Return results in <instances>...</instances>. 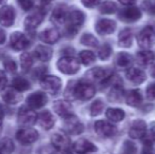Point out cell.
I'll return each mask as SVG.
<instances>
[{"instance_id":"5bb4252c","label":"cell","mask_w":155,"mask_h":154,"mask_svg":"<svg viewBox=\"0 0 155 154\" xmlns=\"http://www.w3.org/2000/svg\"><path fill=\"white\" fill-rule=\"evenodd\" d=\"M27 106L32 108L33 110L41 109L48 103V96L42 91H36L27 97Z\"/></svg>"},{"instance_id":"cb8c5ba5","label":"cell","mask_w":155,"mask_h":154,"mask_svg":"<svg viewBox=\"0 0 155 154\" xmlns=\"http://www.w3.org/2000/svg\"><path fill=\"white\" fill-rule=\"evenodd\" d=\"M37 123L43 130H51L55 125V117L48 110L40 112L37 117Z\"/></svg>"},{"instance_id":"11a10c76","label":"cell","mask_w":155,"mask_h":154,"mask_svg":"<svg viewBox=\"0 0 155 154\" xmlns=\"http://www.w3.org/2000/svg\"><path fill=\"white\" fill-rule=\"evenodd\" d=\"M150 73H151V76L155 78V64H154L153 67H152V69H151V71H150Z\"/></svg>"},{"instance_id":"30bf717a","label":"cell","mask_w":155,"mask_h":154,"mask_svg":"<svg viewBox=\"0 0 155 154\" xmlns=\"http://www.w3.org/2000/svg\"><path fill=\"white\" fill-rule=\"evenodd\" d=\"M143 14L141 11L136 6H128V8H121L118 12V18L126 23L136 22L141 18Z\"/></svg>"},{"instance_id":"836d02e7","label":"cell","mask_w":155,"mask_h":154,"mask_svg":"<svg viewBox=\"0 0 155 154\" xmlns=\"http://www.w3.org/2000/svg\"><path fill=\"white\" fill-rule=\"evenodd\" d=\"M143 146L153 147L155 143V123H152L150 125L145 137L143 138Z\"/></svg>"},{"instance_id":"f1b7e54d","label":"cell","mask_w":155,"mask_h":154,"mask_svg":"<svg viewBox=\"0 0 155 154\" xmlns=\"http://www.w3.org/2000/svg\"><path fill=\"white\" fill-rule=\"evenodd\" d=\"M136 60L140 66H149L153 64L155 60V54L150 50H143L139 51L136 54Z\"/></svg>"},{"instance_id":"603a6c76","label":"cell","mask_w":155,"mask_h":154,"mask_svg":"<svg viewBox=\"0 0 155 154\" xmlns=\"http://www.w3.org/2000/svg\"><path fill=\"white\" fill-rule=\"evenodd\" d=\"M43 18H45V13L42 11L32 13L25 19V28L28 31H33L37 29V27L43 21Z\"/></svg>"},{"instance_id":"6f0895ef","label":"cell","mask_w":155,"mask_h":154,"mask_svg":"<svg viewBox=\"0 0 155 154\" xmlns=\"http://www.w3.org/2000/svg\"><path fill=\"white\" fill-rule=\"evenodd\" d=\"M1 116H2V108L0 107V118H1Z\"/></svg>"},{"instance_id":"7a4b0ae2","label":"cell","mask_w":155,"mask_h":154,"mask_svg":"<svg viewBox=\"0 0 155 154\" xmlns=\"http://www.w3.org/2000/svg\"><path fill=\"white\" fill-rule=\"evenodd\" d=\"M57 69L65 75H74L79 71L80 62L73 56H63L57 61Z\"/></svg>"},{"instance_id":"f5cc1de1","label":"cell","mask_w":155,"mask_h":154,"mask_svg":"<svg viewBox=\"0 0 155 154\" xmlns=\"http://www.w3.org/2000/svg\"><path fill=\"white\" fill-rule=\"evenodd\" d=\"M5 39H6L5 32L2 29H0V44H3V43L5 42Z\"/></svg>"},{"instance_id":"7402d4cb","label":"cell","mask_w":155,"mask_h":154,"mask_svg":"<svg viewBox=\"0 0 155 154\" xmlns=\"http://www.w3.org/2000/svg\"><path fill=\"white\" fill-rule=\"evenodd\" d=\"M60 38V33L56 28H48L39 34V39L48 44H54Z\"/></svg>"},{"instance_id":"9c48e42d","label":"cell","mask_w":155,"mask_h":154,"mask_svg":"<svg viewBox=\"0 0 155 154\" xmlns=\"http://www.w3.org/2000/svg\"><path fill=\"white\" fill-rule=\"evenodd\" d=\"M39 137L38 132L35 129H33L32 127L29 128H21L20 130H18L16 133V139L20 143L21 145H28L34 144Z\"/></svg>"},{"instance_id":"74e56055","label":"cell","mask_w":155,"mask_h":154,"mask_svg":"<svg viewBox=\"0 0 155 154\" xmlns=\"http://www.w3.org/2000/svg\"><path fill=\"white\" fill-rule=\"evenodd\" d=\"M79 60L84 66H90L95 61V54L92 51H88V50L81 51L79 53Z\"/></svg>"},{"instance_id":"4fadbf2b","label":"cell","mask_w":155,"mask_h":154,"mask_svg":"<svg viewBox=\"0 0 155 154\" xmlns=\"http://www.w3.org/2000/svg\"><path fill=\"white\" fill-rule=\"evenodd\" d=\"M10 45L15 51H25L30 45V40L22 32L16 31L11 34Z\"/></svg>"},{"instance_id":"db71d44e","label":"cell","mask_w":155,"mask_h":154,"mask_svg":"<svg viewBox=\"0 0 155 154\" xmlns=\"http://www.w3.org/2000/svg\"><path fill=\"white\" fill-rule=\"evenodd\" d=\"M61 154H73V152H72L71 148H69V149H65V150L61 151Z\"/></svg>"},{"instance_id":"91938a15","label":"cell","mask_w":155,"mask_h":154,"mask_svg":"<svg viewBox=\"0 0 155 154\" xmlns=\"http://www.w3.org/2000/svg\"><path fill=\"white\" fill-rule=\"evenodd\" d=\"M0 154H1V153H0Z\"/></svg>"},{"instance_id":"484cf974","label":"cell","mask_w":155,"mask_h":154,"mask_svg":"<svg viewBox=\"0 0 155 154\" xmlns=\"http://www.w3.org/2000/svg\"><path fill=\"white\" fill-rule=\"evenodd\" d=\"M126 76L127 79L129 81H131L132 84H140L147 79V75L146 73L143 72V70L140 69H137V68H131L127 71L126 73Z\"/></svg>"},{"instance_id":"b9f144b4","label":"cell","mask_w":155,"mask_h":154,"mask_svg":"<svg viewBox=\"0 0 155 154\" xmlns=\"http://www.w3.org/2000/svg\"><path fill=\"white\" fill-rule=\"evenodd\" d=\"M75 86H76V81H73V80L68 84V87L64 91V97L68 100L75 99Z\"/></svg>"},{"instance_id":"d590c367","label":"cell","mask_w":155,"mask_h":154,"mask_svg":"<svg viewBox=\"0 0 155 154\" xmlns=\"http://www.w3.org/2000/svg\"><path fill=\"white\" fill-rule=\"evenodd\" d=\"M117 11V5L115 2L111 0H106L101 2L99 5V12L101 14H113Z\"/></svg>"},{"instance_id":"f546056e","label":"cell","mask_w":155,"mask_h":154,"mask_svg":"<svg viewBox=\"0 0 155 154\" xmlns=\"http://www.w3.org/2000/svg\"><path fill=\"white\" fill-rule=\"evenodd\" d=\"M106 116L112 123H119V121L124 120L126 113H124V110L118 109V108H110V109L107 110Z\"/></svg>"},{"instance_id":"8992f818","label":"cell","mask_w":155,"mask_h":154,"mask_svg":"<svg viewBox=\"0 0 155 154\" xmlns=\"http://www.w3.org/2000/svg\"><path fill=\"white\" fill-rule=\"evenodd\" d=\"M40 86L47 93L51 95H56L60 91L62 81L59 77L54 75H45L40 80Z\"/></svg>"},{"instance_id":"680465c9","label":"cell","mask_w":155,"mask_h":154,"mask_svg":"<svg viewBox=\"0 0 155 154\" xmlns=\"http://www.w3.org/2000/svg\"><path fill=\"white\" fill-rule=\"evenodd\" d=\"M3 1H5V0H0V3H2Z\"/></svg>"},{"instance_id":"3957f363","label":"cell","mask_w":155,"mask_h":154,"mask_svg":"<svg viewBox=\"0 0 155 154\" xmlns=\"http://www.w3.org/2000/svg\"><path fill=\"white\" fill-rule=\"evenodd\" d=\"M86 15L80 10H73L69 12L67 21V32L70 35H75L79 28L84 23Z\"/></svg>"},{"instance_id":"d4e9b609","label":"cell","mask_w":155,"mask_h":154,"mask_svg":"<svg viewBox=\"0 0 155 154\" xmlns=\"http://www.w3.org/2000/svg\"><path fill=\"white\" fill-rule=\"evenodd\" d=\"M133 64V57L126 52H120L115 58V66L118 70L128 71Z\"/></svg>"},{"instance_id":"7bdbcfd3","label":"cell","mask_w":155,"mask_h":154,"mask_svg":"<svg viewBox=\"0 0 155 154\" xmlns=\"http://www.w3.org/2000/svg\"><path fill=\"white\" fill-rule=\"evenodd\" d=\"M137 147L130 140H126L123 146V154H136Z\"/></svg>"},{"instance_id":"5b68a950","label":"cell","mask_w":155,"mask_h":154,"mask_svg":"<svg viewBox=\"0 0 155 154\" xmlns=\"http://www.w3.org/2000/svg\"><path fill=\"white\" fill-rule=\"evenodd\" d=\"M137 43L140 48L147 50L155 45V30L152 27H145L137 35Z\"/></svg>"},{"instance_id":"4316f807","label":"cell","mask_w":155,"mask_h":154,"mask_svg":"<svg viewBox=\"0 0 155 154\" xmlns=\"http://www.w3.org/2000/svg\"><path fill=\"white\" fill-rule=\"evenodd\" d=\"M33 56L40 61H50L53 56V50L48 45H37L33 52Z\"/></svg>"},{"instance_id":"f6af8a7d","label":"cell","mask_w":155,"mask_h":154,"mask_svg":"<svg viewBox=\"0 0 155 154\" xmlns=\"http://www.w3.org/2000/svg\"><path fill=\"white\" fill-rule=\"evenodd\" d=\"M3 67H4V69L8 71V72H10V73L16 72L17 64H16V62H15L13 59H5V60H4Z\"/></svg>"},{"instance_id":"ac0fdd59","label":"cell","mask_w":155,"mask_h":154,"mask_svg":"<svg viewBox=\"0 0 155 154\" xmlns=\"http://www.w3.org/2000/svg\"><path fill=\"white\" fill-rule=\"evenodd\" d=\"M15 10L11 5H4L0 8V25L2 27H12L15 22Z\"/></svg>"},{"instance_id":"9a60e30c","label":"cell","mask_w":155,"mask_h":154,"mask_svg":"<svg viewBox=\"0 0 155 154\" xmlns=\"http://www.w3.org/2000/svg\"><path fill=\"white\" fill-rule=\"evenodd\" d=\"M148 131L147 123L143 119H136L130 126L129 129V136L133 139H143Z\"/></svg>"},{"instance_id":"ab89813d","label":"cell","mask_w":155,"mask_h":154,"mask_svg":"<svg viewBox=\"0 0 155 154\" xmlns=\"http://www.w3.org/2000/svg\"><path fill=\"white\" fill-rule=\"evenodd\" d=\"M104 103H102L100 99H97V100H95L94 103L91 105L90 107V114L91 116L95 117V116H98L100 115V114L102 113V111H104Z\"/></svg>"},{"instance_id":"1f68e13d","label":"cell","mask_w":155,"mask_h":154,"mask_svg":"<svg viewBox=\"0 0 155 154\" xmlns=\"http://www.w3.org/2000/svg\"><path fill=\"white\" fill-rule=\"evenodd\" d=\"M12 87L19 92H25L31 88V84L27 78L22 76H16L12 81Z\"/></svg>"},{"instance_id":"8fae6325","label":"cell","mask_w":155,"mask_h":154,"mask_svg":"<svg viewBox=\"0 0 155 154\" xmlns=\"http://www.w3.org/2000/svg\"><path fill=\"white\" fill-rule=\"evenodd\" d=\"M63 128H64V131L67 133L71 134V135H79L84 130L82 123L75 115H72L68 117V118H64Z\"/></svg>"},{"instance_id":"7c38bea8","label":"cell","mask_w":155,"mask_h":154,"mask_svg":"<svg viewBox=\"0 0 155 154\" xmlns=\"http://www.w3.org/2000/svg\"><path fill=\"white\" fill-rule=\"evenodd\" d=\"M0 96L6 105H17L22 99L20 92L14 89L13 87H4L3 89H1L0 90Z\"/></svg>"},{"instance_id":"ffe728a7","label":"cell","mask_w":155,"mask_h":154,"mask_svg":"<svg viewBox=\"0 0 155 154\" xmlns=\"http://www.w3.org/2000/svg\"><path fill=\"white\" fill-rule=\"evenodd\" d=\"M53 109L55 111V113L60 117H62L63 119L74 115L73 108H72L71 103L67 100H61V99L60 100H56L53 103Z\"/></svg>"},{"instance_id":"4dcf8cb0","label":"cell","mask_w":155,"mask_h":154,"mask_svg":"<svg viewBox=\"0 0 155 154\" xmlns=\"http://www.w3.org/2000/svg\"><path fill=\"white\" fill-rule=\"evenodd\" d=\"M133 41V35L131 30L124 29L123 31H120L118 35V44L123 48H130L132 45Z\"/></svg>"},{"instance_id":"83f0119b","label":"cell","mask_w":155,"mask_h":154,"mask_svg":"<svg viewBox=\"0 0 155 154\" xmlns=\"http://www.w3.org/2000/svg\"><path fill=\"white\" fill-rule=\"evenodd\" d=\"M143 94L141 91L138 89H134V90H130L126 94V103L130 107H137L143 103Z\"/></svg>"},{"instance_id":"e575fe53","label":"cell","mask_w":155,"mask_h":154,"mask_svg":"<svg viewBox=\"0 0 155 154\" xmlns=\"http://www.w3.org/2000/svg\"><path fill=\"white\" fill-rule=\"evenodd\" d=\"M15 149L14 143L11 138H2L0 139V153L12 154Z\"/></svg>"},{"instance_id":"8d00e7d4","label":"cell","mask_w":155,"mask_h":154,"mask_svg":"<svg viewBox=\"0 0 155 154\" xmlns=\"http://www.w3.org/2000/svg\"><path fill=\"white\" fill-rule=\"evenodd\" d=\"M33 58H34V56L31 55L30 53H28V52H23V53L21 54L20 55V64H21V68H22V71L28 72V71L32 68Z\"/></svg>"},{"instance_id":"6da1fadb","label":"cell","mask_w":155,"mask_h":154,"mask_svg":"<svg viewBox=\"0 0 155 154\" xmlns=\"http://www.w3.org/2000/svg\"><path fill=\"white\" fill-rule=\"evenodd\" d=\"M96 89L94 84L88 80H80L76 81L75 86V99H79L82 101L90 100L95 95Z\"/></svg>"},{"instance_id":"52a82bcc","label":"cell","mask_w":155,"mask_h":154,"mask_svg":"<svg viewBox=\"0 0 155 154\" xmlns=\"http://www.w3.org/2000/svg\"><path fill=\"white\" fill-rule=\"evenodd\" d=\"M94 130L96 134L102 138L113 137L117 133V128L107 120H97L94 123Z\"/></svg>"},{"instance_id":"d6a6232c","label":"cell","mask_w":155,"mask_h":154,"mask_svg":"<svg viewBox=\"0 0 155 154\" xmlns=\"http://www.w3.org/2000/svg\"><path fill=\"white\" fill-rule=\"evenodd\" d=\"M124 96V89L123 87L120 86V84H114V86L111 88V91L108 95V98L110 101H113V103H118L123 99Z\"/></svg>"},{"instance_id":"ba28073f","label":"cell","mask_w":155,"mask_h":154,"mask_svg":"<svg viewBox=\"0 0 155 154\" xmlns=\"http://www.w3.org/2000/svg\"><path fill=\"white\" fill-rule=\"evenodd\" d=\"M113 75V71L109 68H101V67H97V68H93L89 70L86 73V80L88 81H106L108 78H110Z\"/></svg>"},{"instance_id":"277c9868","label":"cell","mask_w":155,"mask_h":154,"mask_svg":"<svg viewBox=\"0 0 155 154\" xmlns=\"http://www.w3.org/2000/svg\"><path fill=\"white\" fill-rule=\"evenodd\" d=\"M37 117L38 115L32 108H30L29 106H23L19 109L17 119H18V123L21 127L29 128L35 125V123L37 121Z\"/></svg>"},{"instance_id":"e0dca14e","label":"cell","mask_w":155,"mask_h":154,"mask_svg":"<svg viewBox=\"0 0 155 154\" xmlns=\"http://www.w3.org/2000/svg\"><path fill=\"white\" fill-rule=\"evenodd\" d=\"M72 149L74 152L78 154H87V153H93L97 151V147L91 143L90 140L86 138H79L72 145Z\"/></svg>"},{"instance_id":"7dc6e473","label":"cell","mask_w":155,"mask_h":154,"mask_svg":"<svg viewBox=\"0 0 155 154\" xmlns=\"http://www.w3.org/2000/svg\"><path fill=\"white\" fill-rule=\"evenodd\" d=\"M81 3L84 4L86 8H96V6L100 5L101 0H81Z\"/></svg>"},{"instance_id":"f907efd6","label":"cell","mask_w":155,"mask_h":154,"mask_svg":"<svg viewBox=\"0 0 155 154\" xmlns=\"http://www.w3.org/2000/svg\"><path fill=\"white\" fill-rule=\"evenodd\" d=\"M121 4L127 6H132L133 4H135L137 2V0H118Z\"/></svg>"},{"instance_id":"d6986e66","label":"cell","mask_w":155,"mask_h":154,"mask_svg":"<svg viewBox=\"0 0 155 154\" xmlns=\"http://www.w3.org/2000/svg\"><path fill=\"white\" fill-rule=\"evenodd\" d=\"M68 16H69V11L65 5H58L53 10L51 15V21L55 25H63L67 23Z\"/></svg>"},{"instance_id":"c3c4849f","label":"cell","mask_w":155,"mask_h":154,"mask_svg":"<svg viewBox=\"0 0 155 154\" xmlns=\"http://www.w3.org/2000/svg\"><path fill=\"white\" fill-rule=\"evenodd\" d=\"M147 98L150 100H154L155 99V84H151L149 87L147 88Z\"/></svg>"},{"instance_id":"44dd1931","label":"cell","mask_w":155,"mask_h":154,"mask_svg":"<svg viewBox=\"0 0 155 154\" xmlns=\"http://www.w3.org/2000/svg\"><path fill=\"white\" fill-rule=\"evenodd\" d=\"M52 146L56 149V150L63 151L65 149L70 148V138L65 135L62 132H56L52 135L51 137Z\"/></svg>"},{"instance_id":"60d3db41","label":"cell","mask_w":155,"mask_h":154,"mask_svg":"<svg viewBox=\"0 0 155 154\" xmlns=\"http://www.w3.org/2000/svg\"><path fill=\"white\" fill-rule=\"evenodd\" d=\"M112 54V47L109 43H104L98 49V57L101 60H107Z\"/></svg>"},{"instance_id":"816d5d0a","label":"cell","mask_w":155,"mask_h":154,"mask_svg":"<svg viewBox=\"0 0 155 154\" xmlns=\"http://www.w3.org/2000/svg\"><path fill=\"white\" fill-rule=\"evenodd\" d=\"M140 154H155L154 151H153V147H148V146H145L141 151Z\"/></svg>"},{"instance_id":"bcb514c9","label":"cell","mask_w":155,"mask_h":154,"mask_svg":"<svg viewBox=\"0 0 155 154\" xmlns=\"http://www.w3.org/2000/svg\"><path fill=\"white\" fill-rule=\"evenodd\" d=\"M17 2L20 5V8L23 11H27V12L32 10L33 5H34V1L33 0H17Z\"/></svg>"},{"instance_id":"ee69618b","label":"cell","mask_w":155,"mask_h":154,"mask_svg":"<svg viewBox=\"0 0 155 154\" xmlns=\"http://www.w3.org/2000/svg\"><path fill=\"white\" fill-rule=\"evenodd\" d=\"M141 5H143V10L146 12H148L152 16H155V1H152V0H143Z\"/></svg>"},{"instance_id":"f35d334b","label":"cell","mask_w":155,"mask_h":154,"mask_svg":"<svg viewBox=\"0 0 155 154\" xmlns=\"http://www.w3.org/2000/svg\"><path fill=\"white\" fill-rule=\"evenodd\" d=\"M80 43L87 47L91 48H96L98 47V40L95 38V36H93L92 34L86 33L80 37Z\"/></svg>"},{"instance_id":"9f6ffc18","label":"cell","mask_w":155,"mask_h":154,"mask_svg":"<svg viewBox=\"0 0 155 154\" xmlns=\"http://www.w3.org/2000/svg\"><path fill=\"white\" fill-rule=\"evenodd\" d=\"M1 133H2V120L0 118V135H1Z\"/></svg>"},{"instance_id":"681fc988","label":"cell","mask_w":155,"mask_h":154,"mask_svg":"<svg viewBox=\"0 0 155 154\" xmlns=\"http://www.w3.org/2000/svg\"><path fill=\"white\" fill-rule=\"evenodd\" d=\"M6 84H8V77H6L5 72L0 70V90L6 87Z\"/></svg>"},{"instance_id":"2e32d148","label":"cell","mask_w":155,"mask_h":154,"mask_svg":"<svg viewBox=\"0 0 155 154\" xmlns=\"http://www.w3.org/2000/svg\"><path fill=\"white\" fill-rule=\"evenodd\" d=\"M116 29V22L112 19L102 18L95 23V31L98 35L107 36L112 34Z\"/></svg>"}]
</instances>
